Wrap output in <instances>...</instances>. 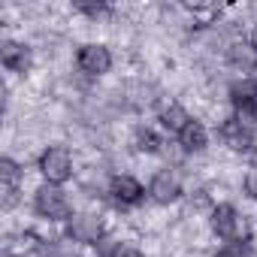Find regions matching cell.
I'll return each mask as SVG.
<instances>
[{
  "instance_id": "cell-15",
  "label": "cell",
  "mask_w": 257,
  "mask_h": 257,
  "mask_svg": "<svg viewBox=\"0 0 257 257\" xmlns=\"http://www.w3.org/2000/svg\"><path fill=\"white\" fill-rule=\"evenodd\" d=\"M215 257H254V248L248 239H233V242H224Z\"/></svg>"
},
{
  "instance_id": "cell-22",
  "label": "cell",
  "mask_w": 257,
  "mask_h": 257,
  "mask_svg": "<svg viewBox=\"0 0 257 257\" xmlns=\"http://www.w3.org/2000/svg\"><path fill=\"white\" fill-rule=\"evenodd\" d=\"M251 82H254V88H257V64L251 67Z\"/></svg>"
},
{
  "instance_id": "cell-8",
  "label": "cell",
  "mask_w": 257,
  "mask_h": 257,
  "mask_svg": "<svg viewBox=\"0 0 257 257\" xmlns=\"http://www.w3.org/2000/svg\"><path fill=\"white\" fill-rule=\"evenodd\" d=\"M149 197L161 206H170L182 197V179L176 170H158L152 176V185H149Z\"/></svg>"
},
{
  "instance_id": "cell-12",
  "label": "cell",
  "mask_w": 257,
  "mask_h": 257,
  "mask_svg": "<svg viewBox=\"0 0 257 257\" xmlns=\"http://www.w3.org/2000/svg\"><path fill=\"white\" fill-rule=\"evenodd\" d=\"M188 124H191V115H188V109H182L179 103H170V106L161 109V127H164V131H170V134L179 137Z\"/></svg>"
},
{
  "instance_id": "cell-14",
  "label": "cell",
  "mask_w": 257,
  "mask_h": 257,
  "mask_svg": "<svg viewBox=\"0 0 257 257\" xmlns=\"http://www.w3.org/2000/svg\"><path fill=\"white\" fill-rule=\"evenodd\" d=\"M161 137L152 131V127H140V131L134 134V149L137 152H143V155H158L161 152Z\"/></svg>"
},
{
  "instance_id": "cell-10",
  "label": "cell",
  "mask_w": 257,
  "mask_h": 257,
  "mask_svg": "<svg viewBox=\"0 0 257 257\" xmlns=\"http://www.w3.org/2000/svg\"><path fill=\"white\" fill-rule=\"evenodd\" d=\"M31 49L28 46H22V43H16V40H4L0 43V64H4L7 70H13V73H28L31 70Z\"/></svg>"
},
{
  "instance_id": "cell-4",
  "label": "cell",
  "mask_w": 257,
  "mask_h": 257,
  "mask_svg": "<svg viewBox=\"0 0 257 257\" xmlns=\"http://www.w3.org/2000/svg\"><path fill=\"white\" fill-rule=\"evenodd\" d=\"M209 224H212V233H215L218 239H224V242L245 239V236H242V233H245V221H242V215L236 212V206H230V203H218V206L212 209Z\"/></svg>"
},
{
  "instance_id": "cell-20",
  "label": "cell",
  "mask_w": 257,
  "mask_h": 257,
  "mask_svg": "<svg viewBox=\"0 0 257 257\" xmlns=\"http://www.w3.org/2000/svg\"><path fill=\"white\" fill-rule=\"evenodd\" d=\"M19 200V188H4V209H13Z\"/></svg>"
},
{
  "instance_id": "cell-3",
  "label": "cell",
  "mask_w": 257,
  "mask_h": 257,
  "mask_svg": "<svg viewBox=\"0 0 257 257\" xmlns=\"http://www.w3.org/2000/svg\"><path fill=\"white\" fill-rule=\"evenodd\" d=\"M227 97H230V106H233V115L239 118V121H245L248 127H254L257 124V88H254V82L248 79H242V82H233L230 85V91H227Z\"/></svg>"
},
{
  "instance_id": "cell-23",
  "label": "cell",
  "mask_w": 257,
  "mask_h": 257,
  "mask_svg": "<svg viewBox=\"0 0 257 257\" xmlns=\"http://www.w3.org/2000/svg\"><path fill=\"white\" fill-rule=\"evenodd\" d=\"M0 257H19V254H10V251H7V254H0Z\"/></svg>"
},
{
  "instance_id": "cell-9",
  "label": "cell",
  "mask_w": 257,
  "mask_h": 257,
  "mask_svg": "<svg viewBox=\"0 0 257 257\" xmlns=\"http://www.w3.org/2000/svg\"><path fill=\"white\" fill-rule=\"evenodd\" d=\"M109 194H112V200H115L118 206H140V203L146 200V188H143V182L134 179V176H127V173L112 176V182H109Z\"/></svg>"
},
{
  "instance_id": "cell-17",
  "label": "cell",
  "mask_w": 257,
  "mask_h": 257,
  "mask_svg": "<svg viewBox=\"0 0 257 257\" xmlns=\"http://www.w3.org/2000/svg\"><path fill=\"white\" fill-rule=\"evenodd\" d=\"M103 257H143V251L131 242H112V245H103Z\"/></svg>"
},
{
  "instance_id": "cell-2",
  "label": "cell",
  "mask_w": 257,
  "mask_h": 257,
  "mask_svg": "<svg viewBox=\"0 0 257 257\" xmlns=\"http://www.w3.org/2000/svg\"><path fill=\"white\" fill-rule=\"evenodd\" d=\"M40 173L49 185H64L70 176H73V155L64 149V146H49L43 155H40Z\"/></svg>"
},
{
  "instance_id": "cell-5",
  "label": "cell",
  "mask_w": 257,
  "mask_h": 257,
  "mask_svg": "<svg viewBox=\"0 0 257 257\" xmlns=\"http://www.w3.org/2000/svg\"><path fill=\"white\" fill-rule=\"evenodd\" d=\"M106 227H103V218L100 215H91V212H79L67 221V239L79 242V245H100Z\"/></svg>"
},
{
  "instance_id": "cell-18",
  "label": "cell",
  "mask_w": 257,
  "mask_h": 257,
  "mask_svg": "<svg viewBox=\"0 0 257 257\" xmlns=\"http://www.w3.org/2000/svg\"><path fill=\"white\" fill-rule=\"evenodd\" d=\"M76 10H79V13H85V16H91V19H100V16H106V13H109V7H106V4H79Z\"/></svg>"
},
{
  "instance_id": "cell-11",
  "label": "cell",
  "mask_w": 257,
  "mask_h": 257,
  "mask_svg": "<svg viewBox=\"0 0 257 257\" xmlns=\"http://www.w3.org/2000/svg\"><path fill=\"white\" fill-rule=\"evenodd\" d=\"M179 146H182V152H194L197 155V152H203L209 146V131H206L200 121L191 118V124L179 134Z\"/></svg>"
},
{
  "instance_id": "cell-7",
  "label": "cell",
  "mask_w": 257,
  "mask_h": 257,
  "mask_svg": "<svg viewBox=\"0 0 257 257\" xmlns=\"http://www.w3.org/2000/svg\"><path fill=\"white\" fill-rule=\"evenodd\" d=\"M76 67L85 76H103V73L112 70V52L100 43H85L76 52Z\"/></svg>"
},
{
  "instance_id": "cell-16",
  "label": "cell",
  "mask_w": 257,
  "mask_h": 257,
  "mask_svg": "<svg viewBox=\"0 0 257 257\" xmlns=\"http://www.w3.org/2000/svg\"><path fill=\"white\" fill-rule=\"evenodd\" d=\"M19 176H22V167L13 158H0V179H4V188H19Z\"/></svg>"
},
{
  "instance_id": "cell-1",
  "label": "cell",
  "mask_w": 257,
  "mask_h": 257,
  "mask_svg": "<svg viewBox=\"0 0 257 257\" xmlns=\"http://www.w3.org/2000/svg\"><path fill=\"white\" fill-rule=\"evenodd\" d=\"M34 212L46 221H70L73 218V206L70 197L58 188V185H43L34 194Z\"/></svg>"
},
{
  "instance_id": "cell-13",
  "label": "cell",
  "mask_w": 257,
  "mask_h": 257,
  "mask_svg": "<svg viewBox=\"0 0 257 257\" xmlns=\"http://www.w3.org/2000/svg\"><path fill=\"white\" fill-rule=\"evenodd\" d=\"M227 58H230L233 67L248 70V73H251V67L257 64V52L251 49V43H233V46L227 49Z\"/></svg>"
},
{
  "instance_id": "cell-21",
  "label": "cell",
  "mask_w": 257,
  "mask_h": 257,
  "mask_svg": "<svg viewBox=\"0 0 257 257\" xmlns=\"http://www.w3.org/2000/svg\"><path fill=\"white\" fill-rule=\"evenodd\" d=\"M251 49L257 52V28H254V34H251Z\"/></svg>"
},
{
  "instance_id": "cell-6",
  "label": "cell",
  "mask_w": 257,
  "mask_h": 257,
  "mask_svg": "<svg viewBox=\"0 0 257 257\" xmlns=\"http://www.w3.org/2000/svg\"><path fill=\"white\" fill-rule=\"evenodd\" d=\"M218 140L230 152H251V146H254V127H248L236 115L221 118V124H218Z\"/></svg>"
},
{
  "instance_id": "cell-19",
  "label": "cell",
  "mask_w": 257,
  "mask_h": 257,
  "mask_svg": "<svg viewBox=\"0 0 257 257\" xmlns=\"http://www.w3.org/2000/svg\"><path fill=\"white\" fill-rule=\"evenodd\" d=\"M242 188H245V194H248L251 200H257V167H251V170L245 173V182H242Z\"/></svg>"
}]
</instances>
